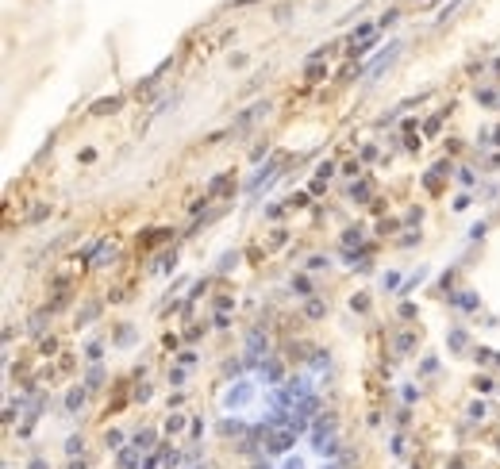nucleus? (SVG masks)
Instances as JSON below:
<instances>
[{
    "mask_svg": "<svg viewBox=\"0 0 500 469\" xmlns=\"http://www.w3.org/2000/svg\"><path fill=\"white\" fill-rule=\"evenodd\" d=\"M323 469H335V465H323Z\"/></svg>",
    "mask_w": 500,
    "mask_h": 469,
    "instance_id": "a878e982",
    "label": "nucleus"
},
{
    "mask_svg": "<svg viewBox=\"0 0 500 469\" xmlns=\"http://www.w3.org/2000/svg\"><path fill=\"white\" fill-rule=\"evenodd\" d=\"M331 173H335V165H331V162H323V165H319V169H316V177H319V181H327V177H331Z\"/></svg>",
    "mask_w": 500,
    "mask_h": 469,
    "instance_id": "dca6fc26",
    "label": "nucleus"
},
{
    "mask_svg": "<svg viewBox=\"0 0 500 469\" xmlns=\"http://www.w3.org/2000/svg\"><path fill=\"white\" fill-rule=\"evenodd\" d=\"M81 404H85V392H81V389L66 392V408H70V412H81Z\"/></svg>",
    "mask_w": 500,
    "mask_h": 469,
    "instance_id": "20e7f679",
    "label": "nucleus"
},
{
    "mask_svg": "<svg viewBox=\"0 0 500 469\" xmlns=\"http://www.w3.org/2000/svg\"><path fill=\"white\" fill-rule=\"evenodd\" d=\"M496 142H500V131H496Z\"/></svg>",
    "mask_w": 500,
    "mask_h": 469,
    "instance_id": "393cba45",
    "label": "nucleus"
},
{
    "mask_svg": "<svg viewBox=\"0 0 500 469\" xmlns=\"http://www.w3.org/2000/svg\"><path fill=\"white\" fill-rule=\"evenodd\" d=\"M281 469H304V461H300V458H285V461H281Z\"/></svg>",
    "mask_w": 500,
    "mask_h": 469,
    "instance_id": "412c9836",
    "label": "nucleus"
},
{
    "mask_svg": "<svg viewBox=\"0 0 500 469\" xmlns=\"http://www.w3.org/2000/svg\"><path fill=\"white\" fill-rule=\"evenodd\" d=\"M469 419H485V404H469Z\"/></svg>",
    "mask_w": 500,
    "mask_h": 469,
    "instance_id": "aec40b11",
    "label": "nucleus"
},
{
    "mask_svg": "<svg viewBox=\"0 0 500 469\" xmlns=\"http://www.w3.org/2000/svg\"><path fill=\"white\" fill-rule=\"evenodd\" d=\"M70 469H85V461H77V458H73V461H70Z\"/></svg>",
    "mask_w": 500,
    "mask_h": 469,
    "instance_id": "5701e85b",
    "label": "nucleus"
},
{
    "mask_svg": "<svg viewBox=\"0 0 500 469\" xmlns=\"http://www.w3.org/2000/svg\"><path fill=\"white\" fill-rule=\"evenodd\" d=\"M115 342H120V346H127V342H135V331H120V339H115Z\"/></svg>",
    "mask_w": 500,
    "mask_h": 469,
    "instance_id": "4be33fe9",
    "label": "nucleus"
},
{
    "mask_svg": "<svg viewBox=\"0 0 500 469\" xmlns=\"http://www.w3.org/2000/svg\"><path fill=\"white\" fill-rule=\"evenodd\" d=\"M254 396H258V392H254V385H250V381H235L227 392H223V408H227V412H243V408L254 404Z\"/></svg>",
    "mask_w": 500,
    "mask_h": 469,
    "instance_id": "f257e3e1",
    "label": "nucleus"
},
{
    "mask_svg": "<svg viewBox=\"0 0 500 469\" xmlns=\"http://www.w3.org/2000/svg\"><path fill=\"white\" fill-rule=\"evenodd\" d=\"M120 469H139V461H142V450L139 446H127V450H120Z\"/></svg>",
    "mask_w": 500,
    "mask_h": 469,
    "instance_id": "7ed1b4c3",
    "label": "nucleus"
},
{
    "mask_svg": "<svg viewBox=\"0 0 500 469\" xmlns=\"http://www.w3.org/2000/svg\"><path fill=\"white\" fill-rule=\"evenodd\" d=\"M31 469H46V461H39V458H35V461H31Z\"/></svg>",
    "mask_w": 500,
    "mask_h": 469,
    "instance_id": "b1692460",
    "label": "nucleus"
},
{
    "mask_svg": "<svg viewBox=\"0 0 500 469\" xmlns=\"http://www.w3.org/2000/svg\"><path fill=\"white\" fill-rule=\"evenodd\" d=\"M81 450H85V443H81L77 434H73V438H66V454H70V458H77Z\"/></svg>",
    "mask_w": 500,
    "mask_h": 469,
    "instance_id": "423d86ee",
    "label": "nucleus"
},
{
    "mask_svg": "<svg viewBox=\"0 0 500 469\" xmlns=\"http://www.w3.org/2000/svg\"><path fill=\"white\" fill-rule=\"evenodd\" d=\"M304 312L312 315V319H319V315H323L327 308H323V300H308V308H304Z\"/></svg>",
    "mask_w": 500,
    "mask_h": 469,
    "instance_id": "1a4fd4ad",
    "label": "nucleus"
},
{
    "mask_svg": "<svg viewBox=\"0 0 500 469\" xmlns=\"http://www.w3.org/2000/svg\"><path fill=\"white\" fill-rule=\"evenodd\" d=\"M292 443H297V431H292V427H289V431H273L270 438H266V450H270V454H285Z\"/></svg>",
    "mask_w": 500,
    "mask_h": 469,
    "instance_id": "f03ea898",
    "label": "nucleus"
},
{
    "mask_svg": "<svg viewBox=\"0 0 500 469\" xmlns=\"http://www.w3.org/2000/svg\"><path fill=\"white\" fill-rule=\"evenodd\" d=\"M447 342H450V350H462V346H465V331H450Z\"/></svg>",
    "mask_w": 500,
    "mask_h": 469,
    "instance_id": "9b49d317",
    "label": "nucleus"
},
{
    "mask_svg": "<svg viewBox=\"0 0 500 469\" xmlns=\"http://www.w3.org/2000/svg\"><path fill=\"white\" fill-rule=\"evenodd\" d=\"M408 346H412V335H404V339H396V354H408Z\"/></svg>",
    "mask_w": 500,
    "mask_h": 469,
    "instance_id": "f3484780",
    "label": "nucleus"
},
{
    "mask_svg": "<svg viewBox=\"0 0 500 469\" xmlns=\"http://www.w3.org/2000/svg\"><path fill=\"white\" fill-rule=\"evenodd\" d=\"M120 104H123L120 96H112V100H97V104H93V112H97V115H108V112H115Z\"/></svg>",
    "mask_w": 500,
    "mask_h": 469,
    "instance_id": "39448f33",
    "label": "nucleus"
},
{
    "mask_svg": "<svg viewBox=\"0 0 500 469\" xmlns=\"http://www.w3.org/2000/svg\"><path fill=\"white\" fill-rule=\"evenodd\" d=\"M308 270H327V258H319V254H316V258H308Z\"/></svg>",
    "mask_w": 500,
    "mask_h": 469,
    "instance_id": "a211bd4d",
    "label": "nucleus"
},
{
    "mask_svg": "<svg viewBox=\"0 0 500 469\" xmlns=\"http://www.w3.org/2000/svg\"><path fill=\"white\" fill-rule=\"evenodd\" d=\"M166 431H169V434L185 431V416H169V419H166Z\"/></svg>",
    "mask_w": 500,
    "mask_h": 469,
    "instance_id": "0eeeda50",
    "label": "nucleus"
},
{
    "mask_svg": "<svg viewBox=\"0 0 500 469\" xmlns=\"http://www.w3.org/2000/svg\"><path fill=\"white\" fill-rule=\"evenodd\" d=\"M100 381H104V373H100V365H93V369H89V381H85V385H89V389H97Z\"/></svg>",
    "mask_w": 500,
    "mask_h": 469,
    "instance_id": "f8f14e48",
    "label": "nucleus"
},
{
    "mask_svg": "<svg viewBox=\"0 0 500 469\" xmlns=\"http://www.w3.org/2000/svg\"><path fill=\"white\" fill-rule=\"evenodd\" d=\"M246 346H250V354H258V350L266 346V339H262V331H254V335H250V339H246Z\"/></svg>",
    "mask_w": 500,
    "mask_h": 469,
    "instance_id": "9d476101",
    "label": "nucleus"
},
{
    "mask_svg": "<svg viewBox=\"0 0 500 469\" xmlns=\"http://www.w3.org/2000/svg\"><path fill=\"white\" fill-rule=\"evenodd\" d=\"M262 373L270 377V381H281V365H277V362H270V365H262Z\"/></svg>",
    "mask_w": 500,
    "mask_h": 469,
    "instance_id": "4468645a",
    "label": "nucleus"
},
{
    "mask_svg": "<svg viewBox=\"0 0 500 469\" xmlns=\"http://www.w3.org/2000/svg\"><path fill=\"white\" fill-rule=\"evenodd\" d=\"M458 308H465V312H474V308H477V296H474V292H462V296H458Z\"/></svg>",
    "mask_w": 500,
    "mask_h": 469,
    "instance_id": "6e6552de",
    "label": "nucleus"
},
{
    "mask_svg": "<svg viewBox=\"0 0 500 469\" xmlns=\"http://www.w3.org/2000/svg\"><path fill=\"white\" fill-rule=\"evenodd\" d=\"M227 185H231V177H216V181L208 185V192H212V196H216V192H223V189H227Z\"/></svg>",
    "mask_w": 500,
    "mask_h": 469,
    "instance_id": "ddd939ff",
    "label": "nucleus"
},
{
    "mask_svg": "<svg viewBox=\"0 0 500 469\" xmlns=\"http://www.w3.org/2000/svg\"><path fill=\"white\" fill-rule=\"evenodd\" d=\"M235 261H239V254H223V261H220V270H223V273H227V270H231V266H235Z\"/></svg>",
    "mask_w": 500,
    "mask_h": 469,
    "instance_id": "6ab92c4d",
    "label": "nucleus"
},
{
    "mask_svg": "<svg viewBox=\"0 0 500 469\" xmlns=\"http://www.w3.org/2000/svg\"><path fill=\"white\" fill-rule=\"evenodd\" d=\"M135 446H139V450H150V446H154V434H139V438H135Z\"/></svg>",
    "mask_w": 500,
    "mask_h": 469,
    "instance_id": "2eb2a0df",
    "label": "nucleus"
}]
</instances>
